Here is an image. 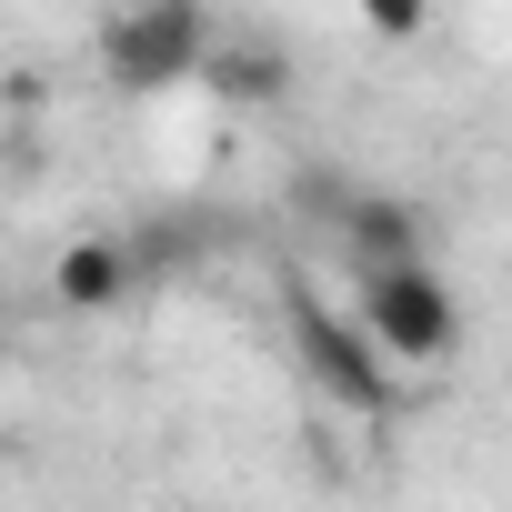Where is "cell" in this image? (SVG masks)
I'll list each match as a JSON object with an SVG mask.
<instances>
[{"mask_svg": "<svg viewBox=\"0 0 512 512\" xmlns=\"http://www.w3.org/2000/svg\"><path fill=\"white\" fill-rule=\"evenodd\" d=\"M352 332L382 352V362H452L462 352V302L432 262H402V272H362L352 292Z\"/></svg>", "mask_w": 512, "mask_h": 512, "instance_id": "obj_1", "label": "cell"}, {"mask_svg": "<svg viewBox=\"0 0 512 512\" xmlns=\"http://www.w3.org/2000/svg\"><path fill=\"white\" fill-rule=\"evenodd\" d=\"M101 61H111V81H131V91L201 81V61H211V11H201V0H151V11H121V21H101Z\"/></svg>", "mask_w": 512, "mask_h": 512, "instance_id": "obj_2", "label": "cell"}, {"mask_svg": "<svg viewBox=\"0 0 512 512\" xmlns=\"http://www.w3.org/2000/svg\"><path fill=\"white\" fill-rule=\"evenodd\" d=\"M292 342H302L312 382H322L332 402H352L362 422H382V412L402 402V392H392V372H382V352H372V342H362V332H352V322H342L312 282H292Z\"/></svg>", "mask_w": 512, "mask_h": 512, "instance_id": "obj_3", "label": "cell"}, {"mask_svg": "<svg viewBox=\"0 0 512 512\" xmlns=\"http://www.w3.org/2000/svg\"><path fill=\"white\" fill-rule=\"evenodd\" d=\"M332 231L362 272H402V262H432V221L402 201V191H332Z\"/></svg>", "mask_w": 512, "mask_h": 512, "instance_id": "obj_4", "label": "cell"}, {"mask_svg": "<svg viewBox=\"0 0 512 512\" xmlns=\"http://www.w3.org/2000/svg\"><path fill=\"white\" fill-rule=\"evenodd\" d=\"M131 282H141V251L111 241V231L61 241V262H51V292H61L71 312H111V302H131Z\"/></svg>", "mask_w": 512, "mask_h": 512, "instance_id": "obj_5", "label": "cell"}, {"mask_svg": "<svg viewBox=\"0 0 512 512\" xmlns=\"http://www.w3.org/2000/svg\"><path fill=\"white\" fill-rule=\"evenodd\" d=\"M201 81L231 91V101H282V51H211Z\"/></svg>", "mask_w": 512, "mask_h": 512, "instance_id": "obj_6", "label": "cell"}, {"mask_svg": "<svg viewBox=\"0 0 512 512\" xmlns=\"http://www.w3.org/2000/svg\"><path fill=\"white\" fill-rule=\"evenodd\" d=\"M372 31H382V41H412V31H422V11H412V0H382Z\"/></svg>", "mask_w": 512, "mask_h": 512, "instance_id": "obj_7", "label": "cell"}]
</instances>
